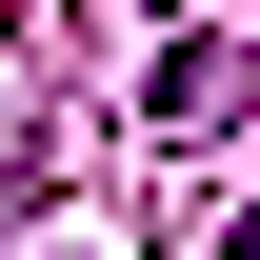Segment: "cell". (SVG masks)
Returning a JSON list of instances; mask_svg holds the SVG:
<instances>
[{
    "mask_svg": "<svg viewBox=\"0 0 260 260\" xmlns=\"http://www.w3.org/2000/svg\"><path fill=\"white\" fill-rule=\"evenodd\" d=\"M220 260H260V220H240V240H220Z\"/></svg>",
    "mask_w": 260,
    "mask_h": 260,
    "instance_id": "cell-1",
    "label": "cell"
}]
</instances>
